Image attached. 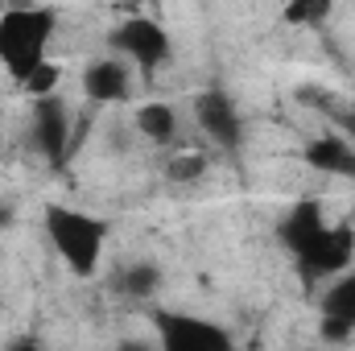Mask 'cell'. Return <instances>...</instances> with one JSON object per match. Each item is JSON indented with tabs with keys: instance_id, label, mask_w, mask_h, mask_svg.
I'll use <instances>...</instances> for the list:
<instances>
[{
	"instance_id": "obj_1",
	"label": "cell",
	"mask_w": 355,
	"mask_h": 351,
	"mask_svg": "<svg viewBox=\"0 0 355 351\" xmlns=\"http://www.w3.org/2000/svg\"><path fill=\"white\" fill-rule=\"evenodd\" d=\"M42 228L50 248L58 252V261L79 277H95L99 264L107 257V223L91 211L67 207V203H46L42 211Z\"/></svg>"
},
{
	"instance_id": "obj_2",
	"label": "cell",
	"mask_w": 355,
	"mask_h": 351,
	"mask_svg": "<svg viewBox=\"0 0 355 351\" xmlns=\"http://www.w3.org/2000/svg\"><path fill=\"white\" fill-rule=\"evenodd\" d=\"M50 37H54V12L37 4H17L4 8L0 17V67L21 83L33 67L50 58Z\"/></svg>"
},
{
	"instance_id": "obj_3",
	"label": "cell",
	"mask_w": 355,
	"mask_h": 351,
	"mask_svg": "<svg viewBox=\"0 0 355 351\" xmlns=\"http://www.w3.org/2000/svg\"><path fill=\"white\" fill-rule=\"evenodd\" d=\"M293 261L302 268V277L327 281V277L343 273L347 264H355V232L347 223H331V219H327V223L293 252Z\"/></svg>"
},
{
	"instance_id": "obj_4",
	"label": "cell",
	"mask_w": 355,
	"mask_h": 351,
	"mask_svg": "<svg viewBox=\"0 0 355 351\" xmlns=\"http://www.w3.org/2000/svg\"><path fill=\"white\" fill-rule=\"evenodd\" d=\"M107 50L120 54V58H128V62L141 67V71H153V67L170 62L174 42H170L166 25H157L153 17H124V21L107 33Z\"/></svg>"
},
{
	"instance_id": "obj_5",
	"label": "cell",
	"mask_w": 355,
	"mask_h": 351,
	"mask_svg": "<svg viewBox=\"0 0 355 351\" xmlns=\"http://www.w3.org/2000/svg\"><path fill=\"white\" fill-rule=\"evenodd\" d=\"M157 343L166 351H232L236 335L198 314H157Z\"/></svg>"
},
{
	"instance_id": "obj_6",
	"label": "cell",
	"mask_w": 355,
	"mask_h": 351,
	"mask_svg": "<svg viewBox=\"0 0 355 351\" xmlns=\"http://www.w3.org/2000/svg\"><path fill=\"white\" fill-rule=\"evenodd\" d=\"M194 124L215 149L232 153V149L244 145V116L223 87H207L202 95H194Z\"/></svg>"
},
{
	"instance_id": "obj_7",
	"label": "cell",
	"mask_w": 355,
	"mask_h": 351,
	"mask_svg": "<svg viewBox=\"0 0 355 351\" xmlns=\"http://www.w3.org/2000/svg\"><path fill=\"white\" fill-rule=\"evenodd\" d=\"M75 124H71V108L62 103V95H37L33 112H29V141L46 162H62L71 149Z\"/></svg>"
},
{
	"instance_id": "obj_8",
	"label": "cell",
	"mask_w": 355,
	"mask_h": 351,
	"mask_svg": "<svg viewBox=\"0 0 355 351\" xmlns=\"http://www.w3.org/2000/svg\"><path fill=\"white\" fill-rule=\"evenodd\" d=\"M318 310H322V335L327 339H347L355 331V264L327 277Z\"/></svg>"
},
{
	"instance_id": "obj_9",
	"label": "cell",
	"mask_w": 355,
	"mask_h": 351,
	"mask_svg": "<svg viewBox=\"0 0 355 351\" xmlns=\"http://www.w3.org/2000/svg\"><path fill=\"white\" fill-rule=\"evenodd\" d=\"M83 95L91 103H124L132 95V62L120 54L91 58L83 67Z\"/></svg>"
},
{
	"instance_id": "obj_10",
	"label": "cell",
	"mask_w": 355,
	"mask_h": 351,
	"mask_svg": "<svg viewBox=\"0 0 355 351\" xmlns=\"http://www.w3.org/2000/svg\"><path fill=\"white\" fill-rule=\"evenodd\" d=\"M306 166L327 178H355V141L352 137H314L306 145Z\"/></svg>"
},
{
	"instance_id": "obj_11",
	"label": "cell",
	"mask_w": 355,
	"mask_h": 351,
	"mask_svg": "<svg viewBox=\"0 0 355 351\" xmlns=\"http://www.w3.org/2000/svg\"><path fill=\"white\" fill-rule=\"evenodd\" d=\"M327 223V211L318 207V203H310V198H302V203H293L289 211H285V219H281V240H285V248L289 252H297L318 228Z\"/></svg>"
},
{
	"instance_id": "obj_12",
	"label": "cell",
	"mask_w": 355,
	"mask_h": 351,
	"mask_svg": "<svg viewBox=\"0 0 355 351\" xmlns=\"http://www.w3.org/2000/svg\"><path fill=\"white\" fill-rule=\"evenodd\" d=\"M137 132L153 145H174L178 141V112L170 103L153 99V103H141L137 108Z\"/></svg>"
},
{
	"instance_id": "obj_13",
	"label": "cell",
	"mask_w": 355,
	"mask_h": 351,
	"mask_svg": "<svg viewBox=\"0 0 355 351\" xmlns=\"http://www.w3.org/2000/svg\"><path fill=\"white\" fill-rule=\"evenodd\" d=\"M112 289L124 298H153L162 289V268L153 261H132L112 277Z\"/></svg>"
},
{
	"instance_id": "obj_14",
	"label": "cell",
	"mask_w": 355,
	"mask_h": 351,
	"mask_svg": "<svg viewBox=\"0 0 355 351\" xmlns=\"http://www.w3.org/2000/svg\"><path fill=\"white\" fill-rule=\"evenodd\" d=\"M339 0H285L281 4V21L293 25V29H318L331 21Z\"/></svg>"
},
{
	"instance_id": "obj_15",
	"label": "cell",
	"mask_w": 355,
	"mask_h": 351,
	"mask_svg": "<svg viewBox=\"0 0 355 351\" xmlns=\"http://www.w3.org/2000/svg\"><path fill=\"white\" fill-rule=\"evenodd\" d=\"M202 174H207V157L202 153H174L166 162V182H174V186H190Z\"/></svg>"
},
{
	"instance_id": "obj_16",
	"label": "cell",
	"mask_w": 355,
	"mask_h": 351,
	"mask_svg": "<svg viewBox=\"0 0 355 351\" xmlns=\"http://www.w3.org/2000/svg\"><path fill=\"white\" fill-rule=\"evenodd\" d=\"M58 79H62V71H58V67L46 58L42 67H33V71L21 79V87H25L29 95H33V99H37V95H54V91H58Z\"/></svg>"
},
{
	"instance_id": "obj_17",
	"label": "cell",
	"mask_w": 355,
	"mask_h": 351,
	"mask_svg": "<svg viewBox=\"0 0 355 351\" xmlns=\"http://www.w3.org/2000/svg\"><path fill=\"white\" fill-rule=\"evenodd\" d=\"M0 17H4V0H0Z\"/></svg>"
}]
</instances>
